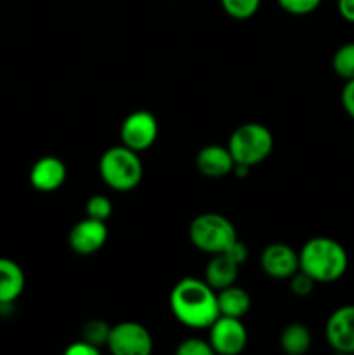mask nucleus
Segmentation results:
<instances>
[{
    "instance_id": "nucleus-1",
    "label": "nucleus",
    "mask_w": 354,
    "mask_h": 355,
    "mask_svg": "<svg viewBox=\"0 0 354 355\" xmlns=\"http://www.w3.org/2000/svg\"><path fill=\"white\" fill-rule=\"evenodd\" d=\"M170 311L180 324L193 329L210 328L219 318L217 291L207 281L184 277L170 291Z\"/></svg>"
},
{
    "instance_id": "nucleus-2",
    "label": "nucleus",
    "mask_w": 354,
    "mask_h": 355,
    "mask_svg": "<svg viewBox=\"0 0 354 355\" xmlns=\"http://www.w3.org/2000/svg\"><path fill=\"white\" fill-rule=\"evenodd\" d=\"M349 257L346 248L332 238H312L298 253V269L316 283H333L346 274Z\"/></svg>"
},
{
    "instance_id": "nucleus-3",
    "label": "nucleus",
    "mask_w": 354,
    "mask_h": 355,
    "mask_svg": "<svg viewBox=\"0 0 354 355\" xmlns=\"http://www.w3.org/2000/svg\"><path fill=\"white\" fill-rule=\"evenodd\" d=\"M99 175L108 187L120 193L135 189L142 179V163L139 153L127 146L110 148L99 159Z\"/></svg>"
},
{
    "instance_id": "nucleus-4",
    "label": "nucleus",
    "mask_w": 354,
    "mask_h": 355,
    "mask_svg": "<svg viewBox=\"0 0 354 355\" xmlns=\"http://www.w3.org/2000/svg\"><path fill=\"white\" fill-rule=\"evenodd\" d=\"M189 239L200 252L215 253L228 252L236 241L238 234L229 218L221 214H201L194 217L189 225Z\"/></svg>"
},
{
    "instance_id": "nucleus-5",
    "label": "nucleus",
    "mask_w": 354,
    "mask_h": 355,
    "mask_svg": "<svg viewBox=\"0 0 354 355\" xmlns=\"http://www.w3.org/2000/svg\"><path fill=\"white\" fill-rule=\"evenodd\" d=\"M273 134L260 123H245L236 128L228 142L235 163L255 166L262 163L273 151Z\"/></svg>"
},
{
    "instance_id": "nucleus-6",
    "label": "nucleus",
    "mask_w": 354,
    "mask_h": 355,
    "mask_svg": "<svg viewBox=\"0 0 354 355\" xmlns=\"http://www.w3.org/2000/svg\"><path fill=\"white\" fill-rule=\"evenodd\" d=\"M106 347L115 355H148L153 350V336L139 322L125 321L111 326Z\"/></svg>"
},
{
    "instance_id": "nucleus-7",
    "label": "nucleus",
    "mask_w": 354,
    "mask_h": 355,
    "mask_svg": "<svg viewBox=\"0 0 354 355\" xmlns=\"http://www.w3.org/2000/svg\"><path fill=\"white\" fill-rule=\"evenodd\" d=\"M248 342V333L242 319L219 315L208 328V343L214 354L236 355L243 352Z\"/></svg>"
},
{
    "instance_id": "nucleus-8",
    "label": "nucleus",
    "mask_w": 354,
    "mask_h": 355,
    "mask_svg": "<svg viewBox=\"0 0 354 355\" xmlns=\"http://www.w3.org/2000/svg\"><path fill=\"white\" fill-rule=\"evenodd\" d=\"M120 137L121 144L132 151H146L158 137V121L149 111H134L121 123Z\"/></svg>"
},
{
    "instance_id": "nucleus-9",
    "label": "nucleus",
    "mask_w": 354,
    "mask_h": 355,
    "mask_svg": "<svg viewBox=\"0 0 354 355\" xmlns=\"http://www.w3.org/2000/svg\"><path fill=\"white\" fill-rule=\"evenodd\" d=\"M325 338L337 352L354 354V305H344L332 312L325 326Z\"/></svg>"
},
{
    "instance_id": "nucleus-10",
    "label": "nucleus",
    "mask_w": 354,
    "mask_h": 355,
    "mask_svg": "<svg viewBox=\"0 0 354 355\" xmlns=\"http://www.w3.org/2000/svg\"><path fill=\"white\" fill-rule=\"evenodd\" d=\"M108 239L106 222L96 220V218H83L78 224L73 225L69 231L68 243L69 248L78 255H92L99 252Z\"/></svg>"
},
{
    "instance_id": "nucleus-11",
    "label": "nucleus",
    "mask_w": 354,
    "mask_h": 355,
    "mask_svg": "<svg viewBox=\"0 0 354 355\" xmlns=\"http://www.w3.org/2000/svg\"><path fill=\"white\" fill-rule=\"evenodd\" d=\"M260 267L273 279H288L298 270V253L285 243H271L260 255Z\"/></svg>"
},
{
    "instance_id": "nucleus-12",
    "label": "nucleus",
    "mask_w": 354,
    "mask_h": 355,
    "mask_svg": "<svg viewBox=\"0 0 354 355\" xmlns=\"http://www.w3.org/2000/svg\"><path fill=\"white\" fill-rule=\"evenodd\" d=\"M68 170L56 156H44L37 159L30 170V182L40 193H54L66 182Z\"/></svg>"
},
{
    "instance_id": "nucleus-13",
    "label": "nucleus",
    "mask_w": 354,
    "mask_h": 355,
    "mask_svg": "<svg viewBox=\"0 0 354 355\" xmlns=\"http://www.w3.org/2000/svg\"><path fill=\"white\" fill-rule=\"evenodd\" d=\"M196 166L201 175L208 177V179H221L233 172L235 159H233L228 146L210 144L200 149L196 156Z\"/></svg>"
},
{
    "instance_id": "nucleus-14",
    "label": "nucleus",
    "mask_w": 354,
    "mask_h": 355,
    "mask_svg": "<svg viewBox=\"0 0 354 355\" xmlns=\"http://www.w3.org/2000/svg\"><path fill=\"white\" fill-rule=\"evenodd\" d=\"M239 266H242V263H239L229 252L215 253V255H212V259L208 260L207 267H205V281H207L215 291L231 286V284L236 283Z\"/></svg>"
},
{
    "instance_id": "nucleus-15",
    "label": "nucleus",
    "mask_w": 354,
    "mask_h": 355,
    "mask_svg": "<svg viewBox=\"0 0 354 355\" xmlns=\"http://www.w3.org/2000/svg\"><path fill=\"white\" fill-rule=\"evenodd\" d=\"M24 272L14 260L0 257V305H9L24 290Z\"/></svg>"
},
{
    "instance_id": "nucleus-16",
    "label": "nucleus",
    "mask_w": 354,
    "mask_h": 355,
    "mask_svg": "<svg viewBox=\"0 0 354 355\" xmlns=\"http://www.w3.org/2000/svg\"><path fill=\"white\" fill-rule=\"evenodd\" d=\"M217 305L219 314L228 315V318L243 319L250 311V295L243 288L231 284L228 288H222L217 291Z\"/></svg>"
},
{
    "instance_id": "nucleus-17",
    "label": "nucleus",
    "mask_w": 354,
    "mask_h": 355,
    "mask_svg": "<svg viewBox=\"0 0 354 355\" xmlns=\"http://www.w3.org/2000/svg\"><path fill=\"white\" fill-rule=\"evenodd\" d=\"M311 342L312 338L307 326L301 324V322L288 324L280 336L281 350L288 355L305 354L309 350V347H311Z\"/></svg>"
},
{
    "instance_id": "nucleus-18",
    "label": "nucleus",
    "mask_w": 354,
    "mask_h": 355,
    "mask_svg": "<svg viewBox=\"0 0 354 355\" xmlns=\"http://www.w3.org/2000/svg\"><path fill=\"white\" fill-rule=\"evenodd\" d=\"M333 71L344 80L354 78V42L340 45L332 59Z\"/></svg>"
},
{
    "instance_id": "nucleus-19",
    "label": "nucleus",
    "mask_w": 354,
    "mask_h": 355,
    "mask_svg": "<svg viewBox=\"0 0 354 355\" xmlns=\"http://www.w3.org/2000/svg\"><path fill=\"white\" fill-rule=\"evenodd\" d=\"M110 331L111 326L108 322L101 321V319H90L82 326V340L101 350V347L108 343Z\"/></svg>"
},
{
    "instance_id": "nucleus-20",
    "label": "nucleus",
    "mask_w": 354,
    "mask_h": 355,
    "mask_svg": "<svg viewBox=\"0 0 354 355\" xmlns=\"http://www.w3.org/2000/svg\"><path fill=\"white\" fill-rule=\"evenodd\" d=\"M221 6L235 19H248L259 10L260 0H221Z\"/></svg>"
},
{
    "instance_id": "nucleus-21",
    "label": "nucleus",
    "mask_w": 354,
    "mask_h": 355,
    "mask_svg": "<svg viewBox=\"0 0 354 355\" xmlns=\"http://www.w3.org/2000/svg\"><path fill=\"white\" fill-rule=\"evenodd\" d=\"M85 214L89 218L106 222L111 217V214H113V205H111L110 198L104 196V194H94L87 201Z\"/></svg>"
},
{
    "instance_id": "nucleus-22",
    "label": "nucleus",
    "mask_w": 354,
    "mask_h": 355,
    "mask_svg": "<svg viewBox=\"0 0 354 355\" xmlns=\"http://www.w3.org/2000/svg\"><path fill=\"white\" fill-rule=\"evenodd\" d=\"M281 9L294 16H307L319 7L321 0H278Z\"/></svg>"
},
{
    "instance_id": "nucleus-23",
    "label": "nucleus",
    "mask_w": 354,
    "mask_h": 355,
    "mask_svg": "<svg viewBox=\"0 0 354 355\" xmlns=\"http://www.w3.org/2000/svg\"><path fill=\"white\" fill-rule=\"evenodd\" d=\"M177 355H214L208 340L203 338H186L180 342V345L176 349Z\"/></svg>"
},
{
    "instance_id": "nucleus-24",
    "label": "nucleus",
    "mask_w": 354,
    "mask_h": 355,
    "mask_svg": "<svg viewBox=\"0 0 354 355\" xmlns=\"http://www.w3.org/2000/svg\"><path fill=\"white\" fill-rule=\"evenodd\" d=\"M288 279H290V291L295 297H307V295L314 290L316 281L301 269H298L294 276L288 277Z\"/></svg>"
},
{
    "instance_id": "nucleus-25",
    "label": "nucleus",
    "mask_w": 354,
    "mask_h": 355,
    "mask_svg": "<svg viewBox=\"0 0 354 355\" xmlns=\"http://www.w3.org/2000/svg\"><path fill=\"white\" fill-rule=\"evenodd\" d=\"M340 101H342L346 113L354 120V78L346 80V85H344L342 94H340Z\"/></svg>"
},
{
    "instance_id": "nucleus-26",
    "label": "nucleus",
    "mask_w": 354,
    "mask_h": 355,
    "mask_svg": "<svg viewBox=\"0 0 354 355\" xmlns=\"http://www.w3.org/2000/svg\"><path fill=\"white\" fill-rule=\"evenodd\" d=\"M65 354H68V355H97L99 354V349H96L94 345H90V343L83 342L82 340V342L71 343V345L65 350Z\"/></svg>"
},
{
    "instance_id": "nucleus-27",
    "label": "nucleus",
    "mask_w": 354,
    "mask_h": 355,
    "mask_svg": "<svg viewBox=\"0 0 354 355\" xmlns=\"http://www.w3.org/2000/svg\"><path fill=\"white\" fill-rule=\"evenodd\" d=\"M337 9L347 23H354V0H337Z\"/></svg>"
}]
</instances>
